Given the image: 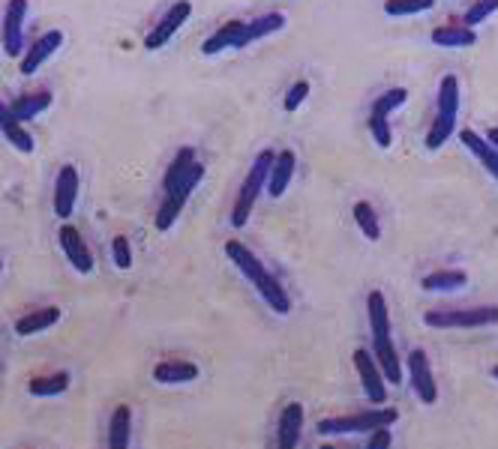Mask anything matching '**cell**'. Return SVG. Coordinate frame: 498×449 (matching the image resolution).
I'll use <instances>...</instances> for the list:
<instances>
[{
	"label": "cell",
	"mask_w": 498,
	"mask_h": 449,
	"mask_svg": "<svg viewBox=\"0 0 498 449\" xmlns=\"http://www.w3.org/2000/svg\"><path fill=\"white\" fill-rule=\"evenodd\" d=\"M226 255L231 258V264H235L237 270L244 273L249 282H253V288L262 293V300L273 309V312H277V315H288L291 312V300H288L286 288H282V284L273 279V275L268 273V267H264L259 258L249 252L244 243H237V240H228V243H226Z\"/></svg>",
	"instance_id": "cell-1"
},
{
	"label": "cell",
	"mask_w": 498,
	"mask_h": 449,
	"mask_svg": "<svg viewBox=\"0 0 498 449\" xmlns=\"http://www.w3.org/2000/svg\"><path fill=\"white\" fill-rule=\"evenodd\" d=\"M273 159H277V153L262 150L259 157H255L253 168H249V174L244 177V186H240L235 207H231V224H235V228H244V224L249 222V216H253L255 201H259V195L264 192V186H268Z\"/></svg>",
	"instance_id": "cell-2"
},
{
	"label": "cell",
	"mask_w": 498,
	"mask_h": 449,
	"mask_svg": "<svg viewBox=\"0 0 498 449\" xmlns=\"http://www.w3.org/2000/svg\"><path fill=\"white\" fill-rule=\"evenodd\" d=\"M399 419V413L393 408H373V411H360L348 413V417H328L319 419V435L324 437H339V435H369V431L393 426Z\"/></svg>",
	"instance_id": "cell-3"
},
{
	"label": "cell",
	"mask_w": 498,
	"mask_h": 449,
	"mask_svg": "<svg viewBox=\"0 0 498 449\" xmlns=\"http://www.w3.org/2000/svg\"><path fill=\"white\" fill-rule=\"evenodd\" d=\"M424 324L433 330H480V326L498 324V306L475 309H433L424 315Z\"/></svg>",
	"instance_id": "cell-4"
},
{
	"label": "cell",
	"mask_w": 498,
	"mask_h": 449,
	"mask_svg": "<svg viewBox=\"0 0 498 449\" xmlns=\"http://www.w3.org/2000/svg\"><path fill=\"white\" fill-rule=\"evenodd\" d=\"M202 177H204V165H202V162H195V165L186 171V174L180 177L175 186L166 189V198H162V204L157 210V219H153L157 231H168L171 224L177 222V216L184 213V207H186V201H190L193 189L202 183Z\"/></svg>",
	"instance_id": "cell-5"
},
{
	"label": "cell",
	"mask_w": 498,
	"mask_h": 449,
	"mask_svg": "<svg viewBox=\"0 0 498 449\" xmlns=\"http://www.w3.org/2000/svg\"><path fill=\"white\" fill-rule=\"evenodd\" d=\"M408 381H411V390H415V395H417V402H424V404L439 402V384H435V375H433V366H429L426 351L415 348L408 353Z\"/></svg>",
	"instance_id": "cell-6"
},
{
	"label": "cell",
	"mask_w": 498,
	"mask_h": 449,
	"mask_svg": "<svg viewBox=\"0 0 498 449\" xmlns=\"http://www.w3.org/2000/svg\"><path fill=\"white\" fill-rule=\"evenodd\" d=\"M24 15H28V0H10L4 10V30H0V42H4L6 57L24 55Z\"/></svg>",
	"instance_id": "cell-7"
},
{
	"label": "cell",
	"mask_w": 498,
	"mask_h": 449,
	"mask_svg": "<svg viewBox=\"0 0 498 449\" xmlns=\"http://www.w3.org/2000/svg\"><path fill=\"white\" fill-rule=\"evenodd\" d=\"M355 369L360 375V384H364L366 399L373 404H384L388 402V381H384V371L379 369V362L366 348L355 351Z\"/></svg>",
	"instance_id": "cell-8"
},
{
	"label": "cell",
	"mask_w": 498,
	"mask_h": 449,
	"mask_svg": "<svg viewBox=\"0 0 498 449\" xmlns=\"http://www.w3.org/2000/svg\"><path fill=\"white\" fill-rule=\"evenodd\" d=\"M190 15H193V4H190V0H177L175 6H168V13L162 15V19L153 24V30L148 33V37H144V48H148V51L162 48L180 28H184Z\"/></svg>",
	"instance_id": "cell-9"
},
{
	"label": "cell",
	"mask_w": 498,
	"mask_h": 449,
	"mask_svg": "<svg viewBox=\"0 0 498 449\" xmlns=\"http://www.w3.org/2000/svg\"><path fill=\"white\" fill-rule=\"evenodd\" d=\"M79 171L75 165H64L57 171V180H55V216L57 219H70L73 210H75V201H79Z\"/></svg>",
	"instance_id": "cell-10"
},
{
	"label": "cell",
	"mask_w": 498,
	"mask_h": 449,
	"mask_svg": "<svg viewBox=\"0 0 498 449\" xmlns=\"http://www.w3.org/2000/svg\"><path fill=\"white\" fill-rule=\"evenodd\" d=\"M60 46H64V33L60 30H46L42 37L33 39V46L24 48V55H21V75L37 72V69L46 64V60L55 55Z\"/></svg>",
	"instance_id": "cell-11"
},
{
	"label": "cell",
	"mask_w": 498,
	"mask_h": 449,
	"mask_svg": "<svg viewBox=\"0 0 498 449\" xmlns=\"http://www.w3.org/2000/svg\"><path fill=\"white\" fill-rule=\"evenodd\" d=\"M60 249H64V255L70 258V264L75 267L79 273H90L93 270V255H90V249L88 243L82 240V231L79 228H73V224H64L60 228Z\"/></svg>",
	"instance_id": "cell-12"
},
{
	"label": "cell",
	"mask_w": 498,
	"mask_h": 449,
	"mask_svg": "<svg viewBox=\"0 0 498 449\" xmlns=\"http://www.w3.org/2000/svg\"><path fill=\"white\" fill-rule=\"evenodd\" d=\"M295 168H297V157H295V153H291V150H279L277 159H273V165H270L268 186H264V192H268L270 198H282V195H286L291 177H295Z\"/></svg>",
	"instance_id": "cell-13"
},
{
	"label": "cell",
	"mask_w": 498,
	"mask_h": 449,
	"mask_svg": "<svg viewBox=\"0 0 498 449\" xmlns=\"http://www.w3.org/2000/svg\"><path fill=\"white\" fill-rule=\"evenodd\" d=\"M0 132H4V138L19 153H33V147H37L33 144V135L24 129V123L15 120V114L10 111V102H4V99H0Z\"/></svg>",
	"instance_id": "cell-14"
},
{
	"label": "cell",
	"mask_w": 498,
	"mask_h": 449,
	"mask_svg": "<svg viewBox=\"0 0 498 449\" xmlns=\"http://www.w3.org/2000/svg\"><path fill=\"white\" fill-rule=\"evenodd\" d=\"M282 28H286V13H264L259 19L244 21V30H240V37H237V48H246L249 42L270 37V33H277Z\"/></svg>",
	"instance_id": "cell-15"
},
{
	"label": "cell",
	"mask_w": 498,
	"mask_h": 449,
	"mask_svg": "<svg viewBox=\"0 0 498 449\" xmlns=\"http://www.w3.org/2000/svg\"><path fill=\"white\" fill-rule=\"evenodd\" d=\"M366 315H369V330H373V342L391 339V312H388V300H384L382 291H369Z\"/></svg>",
	"instance_id": "cell-16"
},
{
	"label": "cell",
	"mask_w": 498,
	"mask_h": 449,
	"mask_svg": "<svg viewBox=\"0 0 498 449\" xmlns=\"http://www.w3.org/2000/svg\"><path fill=\"white\" fill-rule=\"evenodd\" d=\"M300 431H304V408L297 402H291L279 413V426H277V440L282 449H295L300 440Z\"/></svg>",
	"instance_id": "cell-17"
},
{
	"label": "cell",
	"mask_w": 498,
	"mask_h": 449,
	"mask_svg": "<svg viewBox=\"0 0 498 449\" xmlns=\"http://www.w3.org/2000/svg\"><path fill=\"white\" fill-rule=\"evenodd\" d=\"M199 377V366L186 360H162L153 366V381L157 384H190Z\"/></svg>",
	"instance_id": "cell-18"
},
{
	"label": "cell",
	"mask_w": 498,
	"mask_h": 449,
	"mask_svg": "<svg viewBox=\"0 0 498 449\" xmlns=\"http://www.w3.org/2000/svg\"><path fill=\"white\" fill-rule=\"evenodd\" d=\"M459 141L466 144L468 150L477 157L480 165H484V168L489 171V174H493V177L498 180V150H495V147L489 144L480 132H475V129H462V132H459Z\"/></svg>",
	"instance_id": "cell-19"
},
{
	"label": "cell",
	"mask_w": 498,
	"mask_h": 449,
	"mask_svg": "<svg viewBox=\"0 0 498 449\" xmlns=\"http://www.w3.org/2000/svg\"><path fill=\"white\" fill-rule=\"evenodd\" d=\"M51 106V93L48 90H37V93H21V97H15L10 102V111L15 114L19 123H28L37 114H42Z\"/></svg>",
	"instance_id": "cell-20"
},
{
	"label": "cell",
	"mask_w": 498,
	"mask_h": 449,
	"mask_svg": "<svg viewBox=\"0 0 498 449\" xmlns=\"http://www.w3.org/2000/svg\"><path fill=\"white\" fill-rule=\"evenodd\" d=\"M130 431H133V408L130 404H117L108 419V446L126 449L130 446Z\"/></svg>",
	"instance_id": "cell-21"
},
{
	"label": "cell",
	"mask_w": 498,
	"mask_h": 449,
	"mask_svg": "<svg viewBox=\"0 0 498 449\" xmlns=\"http://www.w3.org/2000/svg\"><path fill=\"white\" fill-rule=\"evenodd\" d=\"M429 39L442 48H468L477 42V33L466 28V24H444V28H435L429 33Z\"/></svg>",
	"instance_id": "cell-22"
},
{
	"label": "cell",
	"mask_w": 498,
	"mask_h": 449,
	"mask_svg": "<svg viewBox=\"0 0 498 449\" xmlns=\"http://www.w3.org/2000/svg\"><path fill=\"white\" fill-rule=\"evenodd\" d=\"M466 284H468V275L462 270H435L420 279V288L429 293H451V291L466 288Z\"/></svg>",
	"instance_id": "cell-23"
},
{
	"label": "cell",
	"mask_w": 498,
	"mask_h": 449,
	"mask_svg": "<svg viewBox=\"0 0 498 449\" xmlns=\"http://www.w3.org/2000/svg\"><path fill=\"white\" fill-rule=\"evenodd\" d=\"M57 321H60V309L46 306V309H37V312L21 315L19 321H15V333L19 335H37L42 330H51Z\"/></svg>",
	"instance_id": "cell-24"
},
{
	"label": "cell",
	"mask_w": 498,
	"mask_h": 449,
	"mask_svg": "<svg viewBox=\"0 0 498 449\" xmlns=\"http://www.w3.org/2000/svg\"><path fill=\"white\" fill-rule=\"evenodd\" d=\"M240 30H244V21L219 24V28L213 30L208 39H204L202 51H204V55H219V51H226V48H237V37H240Z\"/></svg>",
	"instance_id": "cell-25"
},
{
	"label": "cell",
	"mask_w": 498,
	"mask_h": 449,
	"mask_svg": "<svg viewBox=\"0 0 498 449\" xmlns=\"http://www.w3.org/2000/svg\"><path fill=\"white\" fill-rule=\"evenodd\" d=\"M435 108H439V114H444V117H457L459 114V79H457V75H444V79H442Z\"/></svg>",
	"instance_id": "cell-26"
},
{
	"label": "cell",
	"mask_w": 498,
	"mask_h": 449,
	"mask_svg": "<svg viewBox=\"0 0 498 449\" xmlns=\"http://www.w3.org/2000/svg\"><path fill=\"white\" fill-rule=\"evenodd\" d=\"M351 213H355V222H357V228H360V234H364L369 243H375V240L382 237V224H379V216H375V210H373V204H369V201H357Z\"/></svg>",
	"instance_id": "cell-27"
},
{
	"label": "cell",
	"mask_w": 498,
	"mask_h": 449,
	"mask_svg": "<svg viewBox=\"0 0 498 449\" xmlns=\"http://www.w3.org/2000/svg\"><path fill=\"white\" fill-rule=\"evenodd\" d=\"M66 386H70V371H55V375L33 377L28 390L30 395H57V393H66Z\"/></svg>",
	"instance_id": "cell-28"
},
{
	"label": "cell",
	"mask_w": 498,
	"mask_h": 449,
	"mask_svg": "<svg viewBox=\"0 0 498 449\" xmlns=\"http://www.w3.org/2000/svg\"><path fill=\"white\" fill-rule=\"evenodd\" d=\"M453 129H457V117L435 114L433 126H429V132H426V147H429V150H439L442 144H448V138L453 135Z\"/></svg>",
	"instance_id": "cell-29"
},
{
	"label": "cell",
	"mask_w": 498,
	"mask_h": 449,
	"mask_svg": "<svg viewBox=\"0 0 498 449\" xmlns=\"http://www.w3.org/2000/svg\"><path fill=\"white\" fill-rule=\"evenodd\" d=\"M195 162H199V159H195V150H193V147H180L177 157L171 159V165H168V171H166V180H162V183H166V189L175 186L177 180L195 165Z\"/></svg>",
	"instance_id": "cell-30"
},
{
	"label": "cell",
	"mask_w": 498,
	"mask_h": 449,
	"mask_svg": "<svg viewBox=\"0 0 498 449\" xmlns=\"http://www.w3.org/2000/svg\"><path fill=\"white\" fill-rule=\"evenodd\" d=\"M369 135H373V141L379 144L382 150H388L391 141H393L388 114H382V111H373V108H369Z\"/></svg>",
	"instance_id": "cell-31"
},
{
	"label": "cell",
	"mask_w": 498,
	"mask_h": 449,
	"mask_svg": "<svg viewBox=\"0 0 498 449\" xmlns=\"http://www.w3.org/2000/svg\"><path fill=\"white\" fill-rule=\"evenodd\" d=\"M435 0H384V13L388 15H417V13H426L433 10Z\"/></svg>",
	"instance_id": "cell-32"
},
{
	"label": "cell",
	"mask_w": 498,
	"mask_h": 449,
	"mask_svg": "<svg viewBox=\"0 0 498 449\" xmlns=\"http://www.w3.org/2000/svg\"><path fill=\"white\" fill-rule=\"evenodd\" d=\"M495 10H498V0H475V4H471L468 10H466V15H462V24L475 30L477 24H484Z\"/></svg>",
	"instance_id": "cell-33"
},
{
	"label": "cell",
	"mask_w": 498,
	"mask_h": 449,
	"mask_svg": "<svg viewBox=\"0 0 498 449\" xmlns=\"http://www.w3.org/2000/svg\"><path fill=\"white\" fill-rule=\"evenodd\" d=\"M408 99V90L406 88H393V90H384L379 99L373 102V111H382V114H393V111H397L402 102Z\"/></svg>",
	"instance_id": "cell-34"
},
{
	"label": "cell",
	"mask_w": 498,
	"mask_h": 449,
	"mask_svg": "<svg viewBox=\"0 0 498 449\" xmlns=\"http://www.w3.org/2000/svg\"><path fill=\"white\" fill-rule=\"evenodd\" d=\"M111 255H115V264L120 267V270H130L133 267V249H130V240H126L124 234H117L115 240H111Z\"/></svg>",
	"instance_id": "cell-35"
},
{
	"label": "cell",
	"mask_w": 498,
	"mask_h": 449,
	"mask_svg": "<svg viewBox=\"0 0 498 449\" xmlns=\"http://www.w3.org/2000/svg\"><path fill=\"white\" fill-rule=\"evenodd\" d=\"M309 97V81H297V84H291V90H288V97H286V111H297V106H304V99Z\"/></svg>",
	"instance_id": "cell-36"
},
{
	"label": "cell",
	"mask_w": 498,
	"mask_h": 449,
	"mask_svg": "<svg viewBox=\"0 0 498 449\" xmlns=\"http://www.w3.org/2000/svg\"><path fill=\"white\" fill-rule=\"evenodd\" d=\"M393 444V435H391V426H382L375 431H369V449H384Z\"/></svg>",
	"instance_id": "cell-37"
},
{
	"label": "cell",
	"mask_w": 498,
	"mask_h": 449,
	"mask_svg": "<svg viewBox=\"0 0 498 449\" xmlns=\"http://www.w3.org/2000/svg\"><path fill=\"white\" fill-rule=\"evenodd\" d=\"M484 138H486V141H489V144H493V147H495V150H498V126H493V129H489V132H486Z\"/></svg>",
	"instance_id": "cell-38"
},
{
	"label": "cell",
	"mask_w": 498,
	"mask_h": 449,
	"mask_svg": "<svg viewBox=\"0 0 498 449\" xmlns=\"http://www.w3.org/2000/svg\"><path fill=\"white\" fill-rule=\"evenodd\" d=\"M493 375H495V377H498V366H495V369H493Z\"/></svg>",
	"instance_id": "cell-39"
},
{
	"label": "cell",
	"mask_w": 498,
	"mask_h": 449,
	"mask_svg": "<svg viewBox=\"0 0 498 449\" xmlns=\"http://www.w3.org/2000/svg\"><path fill=\"white\" fill-rule=\"evenodd\" d=\"M0 270H4V261H0Z\"/></svg>",
	"instance_id": "cell-40"
}]
</instances>
